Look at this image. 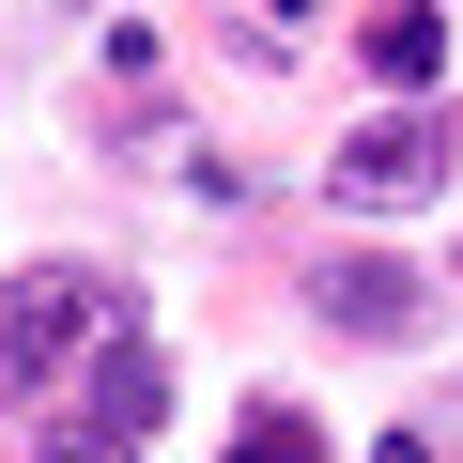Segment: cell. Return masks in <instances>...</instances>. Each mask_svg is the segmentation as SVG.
<instances>
[{"label": "cell", "mask_w": 463, "mask_h": 463, "mask_svg": "<svg viewBox=\"0 0 463 463\" xmlns=\"http://www.w3.org/2000/svg\"><path fill=\"white\" fill-rule=\"evenodd\" d=\"M232 47H248V62H294V47H309V0H263V16H232Z\"/></svg>", "instance_id": "cell-7"}, {"label": "cell", "mask_w": 463, "mask_h": 463, "mask_svg": "<svg viewBox=\"0 0 463 463\" xmlns=\"http://www.w3.org/2000/svg\"><path fill=\"white\" fill-rule=\"evenodd\" d=\"M47 463H139V448H124V432H93V417L62 402V432H47Z\"/></svg>", "instance_id": "cell-8"}, {"label": "cell", "mask_w": 463, "mask_h": 463, "mask_svg": "<svg viewBox=\"0 0 463 463\" xmlns=\"http://www.w3.org/2000/svg\"><path fill=\"white\" fill-rule=\"evenodd\" d=\"M355 47H371V78H402V93H417V78L448 62V16H432V0H386V16H371Z\"/></svg>", "instance_id": "cell-5"}, {"label": "cell", "mask_w": 463, "mask_h": 463, "mask_svg": "<svg viewBox=\"0 0 463 463\" xmlns=\"http://www.w3.org/2000/svg\"><path fill=\"white\" fill-rule=\"evenodd\" d=\"M309 309H325L340 340H417V325H432V279H417L402 248H340V263H309Z\"/></svg>", "instance_id": "cell-3"}, {"label": "cell", "mask_w": 463, "mask_h": 463, "mask_svg": "<svg viewBox=\"0 0 463 463\" xmlns=\"http://www.w3.org/2000/svg\"><path fill=\"white\" fill-rule=\"evenodd\" d=\"M109 340H124V294H109L93 263H32V279H0V402L93 371Z\"/></svg>", "instance_id": "cell-1"}, {"label": "cell", "mask_w": 463, "mask_h": 463, "mask_svg": "<svg viewBox=\"0 0 463 463\" xmlns=\"http://www.w3.org/2000/svg\"><path fill=\"white\" fill-rule=\"evenodd\" d=\"M78 417H93V432H124V448H139V432H155V417H170V355H155V340H139V325H124V340H109V355H93V371H78Z\"/></svg>", "instance_id": "cell-4"}, {"label": "cell", "mask_w": 463, "mask_h": 463, "mask_svg": "<svg viewBox=\"0 0 463 463\" xmlns=\"http://www.w3.org/2000/svg\"><path fill=\"white\" fill-rule=\"evenodd\" d=\"M448 185V109H386V124H355L340 155H325V201L340 216H402V201H432Z\"/></svg>", "instance_id": "cell-2"}, {"label": "cell", "mask_w": 463, "mask_h": 463, "mask_svg": "<svg viewBox=\"0 0 463 463\" xmlns=\"http://www.w3.org/2000/svg\"><path fill=\"white\" fill-rule=\"evenodd\" d=\"M232 463H325V432L294 402H248V432H232Z\"/></svg>", "instance_id": "cell-6"}]
</instances>
